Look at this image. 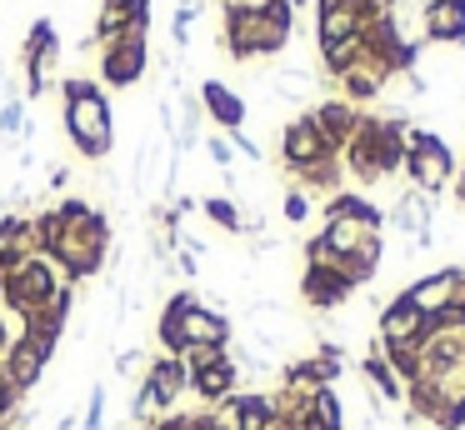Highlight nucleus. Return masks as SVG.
<instances>
[{"label":"nucleus","instance_id":"nucleus-1","mask_svg":"<svg viewBox=\"0 0 465 430\" xmlns=\"http://www.w3.org/2000/svg\"><path fill=\"white\" fill-rule=\"evenodd\" d=\"M55 210H61L65 230H61V240H55L51 260L65 270V280L101 275L105 260H111V225H105V215L91 205V200H81V195L61 200Z\"/></svg>","mask_w":465,"mask_h":430},{"label":"nucleus","instance_id":"nucleus-2","mask_svg":"<svg viewBox=\"0 0 465 430\" xmlns=\"http://www.w3.org/2000/svg\"><path fill=\"white\" fill-rule=\"evenodd\" d=\"M61 95H65V140L81 160H105L115 150V115H111V100L95 80L85 75H65L61 80Z\"/></svg>","mask_w":465,"mask_h":430},{"label":"nucleus","instance_id":"nucleus-3","mask_svg":"<svg viewBox=\"0 0 465 430\" xmlns=\"http://www.w3.org/2000/svg\"><path fill=\"white\" fill-rule=\"evenodd\" d=\"M295 30V5L291 0H271L265 10H241L225 5L221 20V45L231 60H261V55H281L291 45Z\"/></svg>","mask_w":465,"mask_h":430},{"label":"nucleus","instance_id":"nucleus-4","mask_svg":"<svg viewBox=\"0 0 465 430\" xmlns=\"http://www.w3.org/2000/svg\"><path fill=\"white\" fill-rule=\"evenodd\" d=\"M401 170L411 175V190H420V195H440V190H450L460 160H455V150L445 145L435 130L411 125L405 130V165Z\"/></svg>","mask_w":465,"mask_h":430},{"label":"nucleus","instance_id":"nucleus-5","mask_svg":"<svg viewBox=\"0 0 465 430\" xmlns=\"http://www.w3.org/2000/svg\"><path fill=\"white\" fill-rule=\"evenodd\" d=\"M145 70H151V20H135V25H125L115 40L101 45V80L115 90H125V85H135Z\"/></svg>","mask_w":465,"mask_h":430},{"label":"nucleus","instance_id":"nucleus-6","mask_svg":"<svg viewBox=\"0 0 465 430\" xmlns=\"http://www.w3.org/2000/svg\"><path fill=\"white\" fill-rule=\"evenodd\" d=\"M425 330H430V320H425L405 295H391L381 305V340H375V350H381L385 360H405V355H415Z\"/></svg>","mask_w":465,"mask_h":430},{"label":"nucleus","instance_id":"nucleus-7","mask_svg":"<svg viewBox=\"0 0 465 430\" xmlns=\"http://www.w3.org/2000/svg\"><path fill=\"white\" fill-rule=\"evenodd\" d=\"M185 395V365L175 355H155L151 365H145V380H141V395L131 400V415L145 420V415H171L175 400Z\"/></svg>","mask_w":465,"mask_h":430},{"label":"nucleus","instance_id":"nucleus-8","mask_svg":"<svg viewBox=\"0 0 465 430\" xmlns=\"http://www.w3.org/2000/svg\"><path fill=\"white\" fill-rule=\"evenodd\" d=\"M331 155L335 150L321 140V130L311 125V115L285 120V130H281V165L291 170V175H301V170L321 165V160H331Z\"/></svg>","mask_w":465,"mask_h":430},{"label":"nucleus","instance_id":"nucleus-9","mask_svg":"<svg viewBox=\"0 0 465 430\" xmlns=\"http://www.w3.org/2000/svg\"><path fill=\"white\" fill-rule=\"evenodd\" d=\"M231 335H235V325H231V315H225V310L205 305L201 295L185 305V315H181V350H185V345L225 350V345H231Z\"/></svg>","mask_w":465,"mask_h":430},{"label":"nucleus","instance_id":"nucleus-10","mask_svg":"<svg viewBox=\"0 0 465 430\" xmlns=\"http://www.w3.org/2000/svg\"><path fill=\"white\" fill-rule=\"evenodd\" d=\"M355 290L361 285H355L341 265H305V275H301V295L311 310H335V305H345Z\"/></svg>","mask_w":465,"mask_h":430},{"label":"nucleus","instance_id":"nucleus-11","mask_svg":"<svg viewBox=\"0 0 465 430\" xmlns=\"http://www.w3.org/2000/svg\"><path fill=\"white\" fill-rule=\"evenodd\" d=\"M391 80H395L391 65H385L381 55H371V50H365V55L355 60V65L345 70L335 85H341V100H351V105H371V100L385 95V85H391Z\"/></svg>","mask_w":465,"mask_h":430},{"label":"nucleus","instance_id":"nucleus-12","mask_svg":"<svg viewBox=\"0 0 465 430\" xmlns=\"http://www.w3.org/2000/svg\"><path fill=\"white\" fill-rule=\"evenodd\" d=\"M420 40L425 45H465V0H425Z\"/></svg>","mask_w":465,"mask_h":430},{"label":"nucleus","instance_id":"nucleus-13","mask_svg":"<svg viewBox=\"0 0 465 430\" xmlns=\"http://www.w3.org/2000/svg\"><path fill=\"white\" fill-rule=\"evenodd\" d=\"M455 280H460V265H445V270H425V275H415L411 285L401 290L405 300H411L415 310H420L425 320H435L445 305L455 300Z\"/></svg>","mask_w":465,"mask_h":430},{"label":"nucleus","instance_id":"nucleus-14","mask_svg":"<svg viewBox=\"0 0 465 430\" xmlns=\"http://www.w3.org/2000/svg\"><path fill=\"white\" fill-rule=\"evenodd\" d=\"M305 115H311V125L321 130V140L335 150V155H341L345 140L361 130V105H351V100H341V95H335V100H321V105H311Z\"/></svg>","mask_w":465,"mask_h":430},{"label":"nucleus","instance_id":"nucleus-15","mask_svg":"<svg viewBox=\"0 0 465 430\" xmlns=\"http://www.w3.org/2000/svg\"><path fill=\"white\" fill-rule=\"evenodd\" d=\"M195 100H201V110L225 130V135H231V130H245L251 105H245V95H241V90H231L225 80H201V95H195Z\"/></svg>","mask_w":465,"mask_h":430},{"label":"nucleus","instance_id":"nucleus-16","mask_svg":"<svg viewBox=\"0 0 465 430\" xmlns=\"http://www.w3.org/2000/svg\"><path fill=\"white\" fill-rule=\"evenodd\" d=\"M45 360H51L45 350H35L31 340H21V335H15V340H11V350L0 355V375L11 380V390H15V395H31V390L41 385Z\"/></svg>","mask_w":465,"mask_h":430},{"label":"nucleus","instance_id":"nucleus-17","mask_svg":"<svg viewBox=\"0 0 465 430\" xmlns=\"http://www.w3.org/2000/svg\"><path fill=\"white\" fill-rule=\"evenodd\" d=\"M225 410H231V425L225 430H275L285 420V405L275 395H261V390H251V395H231Z\"/></svg>","mask_w":465,"mask_h":430},{"label":"nucleus","instance_id":"nucleus-18","mask_svg":"<svg viewBox=\"0 0 465 430\" xmlns=\"http://www.w3.org/2000/svg\"><path fill=\"white\" fill-rule=\"evenodd\" d=\"M381 235L375 225H365V220H351V215H325V225H321V245L331 250L335 260H351V255H361L371 240Z\"/></svg>","mask_w":465,"mask_h":430},{"label":"nucleus","instance_id":"nucleus-19","mask_svg":"<svg viewBox=\"0 0 465 430\" xmlns=\"http://www.w3.org/2000/svg\"><path fill=\"white\" fill-rule=\"evenodd\" d=\"M235 385H241V365L231 360V350H225L221 360H211L205 370L185 375V390H195V395H201V400H211V405H225V400L235 395Z\"/></svg>","mask_w":465,"mask_h":430},{"label":"nucleus","instance_id":"nucleus-20","mask_svg":"<svg viewBox=\"0 0 465 430\" xmlns=\"http://www.w3.org/2000/svg\"><path fill=\"white\" fill-rule=\"evenodd\" d=\"M365 10L361 5H335V10H315V50H331L341 40H355L365 30Z\"/></svg>","mask_w":465,"mask_h":430},{"label":"nucleus","instance_id":"nucleus-21","mask_svg":"<svg viewBox=\"0 0 465 430\" xmlns=\"http://www.w3.org/2000/svg\"><path fill=\"white\" fill-rule=\"evenodd\" d=\"M135 20H151V0H101V10H95V30H91V45L115 40L125 25H135Z\"/></svg>","mask_w":465,"mask_h":430},{"label":"nucleus","instance_id":"nucleus-22","mask_svg":"<svg viewBox=\"0 0 465 430\" xmlns=\"http://www.w3.org/2000/svg\"><path fill=\"white\" fill-rule=\"evenodd\" d=\"M191 300H195V290L171 295V300H165V310H161V320H155V335H161L165 355H181V315H185V305H191Z\"/></svg>","mask_w":465,"mask_h":430},{"label":"nucleus","instance_id":"nucleus-23","mask_svg":"<svg viewBox=\"0 0 465 430\" xmlns=\"http://www.w3.org/2000/svg\"><path fill=\"white\" fill-rule=\"evenodd\" d=\"M325 215H351V220H365V225H375V230L385 225V210L371 205L365 195H355V190H335L331 205H325Z\"/></svg>","mask_w":465,"mask_h":430},{"label":"nucleus","instance_id":"nucleus-24","mask_svg":"<svg viewBox=\"0 0 465 430\" xmlns=\"http://www.w3.org/2000/svg\"><path fill=\"white\" fill-rule=\"evenodd\" d=\"M361 370H365V380H371V385L381 390V400H405V385H401V375L391 370V360H385L381 350H371V355L361 360Z\"/></svg>","mask_w":465,"mask_h":430},{"label":"nucleus","instance_id":"nucleus-25","mask_svg":"<svg viewBox=\"0 0 465 430\" xmlns=\"http://www.w3.org/2000/svg\"><path fill=\"white\" fill-rule=\"evenodd\" d=\"M201 215H211L225 235H241V220H245V205L235 195H205L201 200Z\"/></svg>","mask_w":465,"mask_h":430},{"label":"nucleus","instance_id":"nucleus-26","mask_svg":"<svg viewBox=\"0 0 465 430\" xmlns=\"http://www.w3.org/2000/svg\"><path fill=\"white\" fill-rule=\"evenodd\" d=\"M361 55H365V40H361V35H355V40H341V45L321 50V70H325L331 80H341L345 70H351L355 60H361Z\"/></svg>","mask_w":465,"mask_h":430},{"label":"nucleus","instance_id":"nucleus-27","mask_svg":"<svg viewBox=\"0 0 465 430\" xmlns=\"http://www.w3.org/2000/svg\"><path fill=\"white\" fill-rule=\"evenodd\" d=\"M311 85H315L311 70H281V75L271 80V90L281 100H305V95H311Z\"/></svg>","mask_w":465,"mask_h":430},{"label":"nucleus","instance_id":"nucleus-28","mask_svg":"<svg viewBox=\"0 0 465 430\" xmlns=\"http://www.w3.org/2000/svg\"><path fill=\"white\" fill-rule=\"evenodd\" d=\"M0 135H5V140L25 135V95L0 100Z\"/></svg>","mask_w":465,"mask_h":430},{"label":"nucleus","instance_id":"nucleus-29","mask_svg":"<svg viewBox=\"0 0 465 430\" xmlns=\"http://www.w3.org/2000/svg\"><path fill=\"white\" fill-rule=\"evenodd\" d=\"M105 380H95L91 385V400H85V420H81V430H105Z\"/></svg>","mask_w":465,"mask_h":430},{"label":"nucleus","instance_id":"nucleus-30","mask_svg":"<svg viewBox=\"0 0 465 430\" xmlns=\"http://www.w3.org/2000/svg\"><path fill=\"white\" fill-rule=\"evenodd\" d=\"M281 210H285V220H291V225H305V220H311V195H305L301 185H291L281 195Z\"/></svg>","mask_w":465,"mask_h":430},{"label":"nucleus","instance_id":"nucleus-31","mask_svg":"<svg viewBox=\"0 0 465 430\" xmlns=\"http://www.w3.org/2000/svg\"><path fill=\"white\" fill-rule=\"evenodd\" d=\"M205 155H211L215 170H231V165H235V150H231V140H225V135H211V140H205Z\"/></svg>","mask_w":465,"mask_h":430},{"label":"nucleus","instance_id":"nucleus-32","mask_svg":"<svg viewBox=\"0 0 465 430\" xmlns=\"http://www.w3.org/2000/svg\"><path fill=\"white\" fill-rule=\"evenodd\" d=\"M141 360H145V350H121V355L111 360V370H115V375H135V370H141Z\"/></svg>","mask_w":465,"mask_h":430},{"label":"nucleus","instance_id":"nucleus-33","mask_svg":"<svg viewBox=\"0 0 465 430\" xmlns=\"http://www.w3.org/2000/svg\"><path fill=\"white\" fill-rule=\"evenodd\" d=\"M11 340H15V335H11V325H5V320H0V355H5V350H11Z\"/></svg>","mask_w":465,"mask_h":430},{"label":"nucleus","instance_id":"nucleus-34","mask_svg":"<svg viewBox=\"0 0 465 430\" xmlns=\"http://www.w3.org/2000/svg\"><path fill=\"white\" fill-rule=\"evenodd\" d=\"M335 5H361V0H315V10H335Z\"/></svg>","mask_w":465,"mask_h":430}]
</instances>
